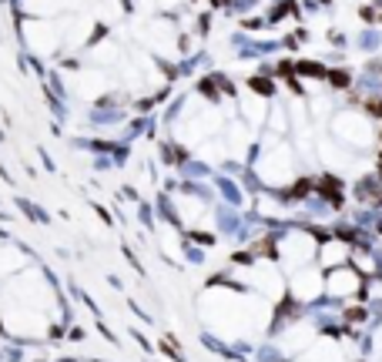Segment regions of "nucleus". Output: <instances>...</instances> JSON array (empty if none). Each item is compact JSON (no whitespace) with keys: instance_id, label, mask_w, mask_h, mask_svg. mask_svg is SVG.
Returning <instances> with one entry per match:
<instances>
[{"instance_id":"nucleus-4","label":"nucleus","mask_w":382,"mask_h":362,"mask_svg":"<svg viewBox=\"0 0 382 362\" xmlns=\"http://www.w3.org/2000/svg\"><path fill=\"white\" fill-rule=\"evenodd\" d=\"M305 191H309V181H298V185L292 188V198H298V194H305Z\"/></svg>"},{"instance_id":"nucleus-1","label":"nucleus","mask_w":382,"mask_h":362,"mask_svg":"<svg viewBox=\"0 0 382 362\" xmlns=\"http://www.w3.org/2000/svg\"><path fill=\"white\" fill-rule=\"evenodd\" d=\"M298 74H309V77H325V67H322V64H312V61H302V64H298Z\"/></svg>"},{"instance_id":"nucleus-2","label":"nucleus","mask_w":382,"mask_h":362,"mask_svg":"<svg viewBox=\"0 0 382 362\" xmlns=\"http://www.w3.org/2000/svg\"><path fill=\"white\" fill-rule=\"evenodd\" d=\"M252 88L258 91V94H271V84L265 77H252Z\"/></svg>"},{"instance_id":"nucleus-5","label":"nucleus","mask_w":382,"mask_h":362,"mask_svg":"<svg viewBox=\"0 0 382 362\" xmlns=\"http://www.w3.org/2000/svg\"><path fill=\"white\" fill-rule=\"evenodd\" d=\"M369 111H372V114H379V118H382V101H369Z\"/></svg>"},{"instance_id":"nucleus-3","label":"nucleus","mask_w":382,"mask_h":362,"mask_svg":"<svg viewBox=\"0 0 382 362\" xmlns=\"http://www.w3.org/2000/svg\"><path fill=\"white\" fill-rule=\"evenodd\" d=\"M329 77H332V84H335V88H345V84H349V74H345V71H332Z\"/></svg>"}]
</instances>
